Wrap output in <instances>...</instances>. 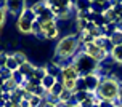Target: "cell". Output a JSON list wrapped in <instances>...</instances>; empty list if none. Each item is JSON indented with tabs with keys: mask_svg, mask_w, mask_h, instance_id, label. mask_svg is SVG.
<instances>
[{
	"mask_svg": "<svg viewBox=\"0 0 122 107\" xmlns=\"http://www.w3.org/2000/svg\"><path fill=\"white\" fill-rule=\"evenodd\" d=\"M71 62L76 65L80 77H87V75H92V74H100V70H101V64H98L90 56H87L82 50L74 56V59Z\"/></svg>",
	"mask_w": 122,
	"mask_h": 107,
	"instance_id": "3957f363",
	"label": "cell"
},
{
	"mask_svg": "<svg viewBox=\"0 0 122 107\" xmlns=\"http://www.w3.org/2000/svg\"><path fill=\"white\" fill-rule=\"evenodd\" d=\"M61 77H63V82H67V80H71V82H77L80 78L79 72L76 69V65L72 62H67L61 67Z\"/></svg>",
	"mask_w": 122,
	"mask_h": 107,
	"instance_id": "ba28073f",
	"label": "cell"
},
{
	"mask_svg": "<svg viewBox=\"0 0 122 107\" xmlns=\"http://www.w3.org/2000/svg\"><path fill=\"white\" fill-rule=\"evenodd\" d=\"M117 104L122 106V82H121V88H119V98H117Z\"/></svg>",
	"mask_w": 122,
	"mask_h": 107,
	"instance_id": "484cf974",
	"label": "cell"
},
{
	"mask_svg": "<svg viewBox=\"0 0 122 107\" xmlns=\"http://www.w3.org/2000/svg\"><path fill=\"white\" fill-rule=\"evenodd\" d=\"M93 107H100V106H93Z\"/></svg>",
	"mask_w": 122,
	"mask_h": 107,
	"instance_id": "83f0119b",
	"label": "cell"
},
{
	"mask_svg": "<svg viewBox=\"0 0 122 107\" xmlns=\"http://www.w3.org/2000/svg\"><path fill=\"white\" fill-rule=\"evenodd\" d=\"M82 51H84L87 56H90L93 61H97L98 64H103L106 59H109V53H108L103 47H97L95 43L84 45V47H82Z\"/></svg>",
	"mask_w": 122,
	"mask_h": 107,
	"instance_id": "5b68a950",
	"label": "cell"
},
{
	"mask_svg": "<svg viewBox=\"0 0 122 107\" xmlns=\"http://www.w3.org/2000/svg\"><path fill=\"white\" fill-rule=\"evenodd\" d=\"M5 69H8L10 72H16L19 69V64L16 62V59L13 58V54H8L6 58V64H5Z\"/></svg>",
	"mask_w": 122,
	"mask_h": 107,
	"instance_id": "5bb4252c",
	"label": "cell"
},
{
	"mask_svg": "<svg viewBox=\"0 0 122 107\" xmlns=\"http://www.w3.org/2000/svg\"><path fill=\"white\" fill-rule=\"evenodd\" d=\"M13 72H10L8 69H2L0 70V78H3V80H8V78H11Z\"/></svg>",
	"mask_w": 122,
	"mask_h": 107,
	"instance_id": "d4e9b609",
	"label": "cell"
},
{
	"mask_svg": "<svg viewBox=\"0 0 122 107\" xmlns=\"http://www.w3.org/2000/svg\"><path fill=\"white\" fill-rule=\"evenodd\" d=\"M40 29H42V40H56L60 37V29H58L56 19L40 23Z\"/></svg>",
	"mask_w": 122,
	"mask_h": 107,
	"instance_id": "8992f818",
	"label": "cell"
},
{
	"mask_svg": "<svg viewBox=\"0 0 122 107\" xmlns=\"http://www.w3.org/2000/svg\"><path fill=\"white\" fill-rule=\"evenodd\" d=\"M13 58H15V59H16V62H18L19 65H23L24 64V62H27V56H26V53L24 51H21V50H19V51H15V53H13Z\"/></svg>",
	"mask_w": 122,
	"mask_h": 107,
	"instance_id": "ffe728a7",
	"label": "cell"
},
{
	"mask_svg": "<svg viewBox=\"0 0 122 107\" xmlns=\"http://www.w3.org/2000/svg\"><path fill=\"white\" fill-rule=\"evenodd\" d=\"M19 74L23 75V77L26 78V80H29L30 77H34V72H36V65L32 64L30 61H27V62H24L23 65H19Z\"/></svg>",
	"mask_w": 122,
	"mask_h": 107,
	"instance_id": "30bf717a",
	"label": "cell"
},
{
	"mask_svg": "<svg viewBox=\"0 0 122 107\" xmlns=\"http://www.w3.org/2000/svg\"><path fill=\"white\" fill-rule=\"evenodd\" d=\"M55 83H56V78L51 77V75H47V77L42 80V83H40V85H42V86L47 89V91H50V89L53 88V85H55Z\"/></svg>",
	"mask_w": 122,
	"mask_h": 107,
	"instance_id": "ac0fdd59",
	"label": "cell"
},
{
	"mask_svg": "<svg viewBox=\"0 0 122 107\" xmlns=\"http://www.w3.org/2000/svg\"><path fill=\"white\" fill-rule=\"evenodd\" d=\"M80 50H82V45L77 40V35L76 34H67V35L58 38L53 56L60 58L64 62H71L74 59V56L79 53Z\"/></svg>",
	"mask_w": 122,
	"mask_h": 107,
	"instance_id": "6da1fadb",
	"label": "cell"
},
{
	"mask_svg": "<svg viewBox=\"0 0 122 107\" xmlns=\"http://www.w3.org/2000/svg\"><path fill=\"white\" fill-rule=\"evenodd\" d=\"M37 21L36 13L30 8H24L21 14L16 18V29L23 34V35H30L32 34V24Z\"/></svg>",
	"mask_w": 122,
	"mask_h": 107,
	"instance_id": "277c9868",
	"label": "cell"
},
{
	"mask_svg": "<svg viewBox=\"0 0 122 107\" xmlns=\"http://www.w3.org/2000/svg\"><path fill=\"white\" fill-rule=\"evenodd\" d=\"M18 88H19V85L16 83L13 78H8V80H5V83H3V86H2L3 93H10V94H11L13 91H16Z\"/></svg>",
	"mask_w": 122,
	"mask_h": 107,
	"instance_id": "4fadbf2b",
	"label": "cell"
},
{
	"mask_svg": "<svg viewBox=\"0 0 122 107\" xmlns=\"http://www.w3.org/2000/svg\"><path fill=\"white\" fill-rule=\"evenodd\" d=\"M72 96H74V94L71 93V91H66V89H63V93L58 96V102H60V104H67V102L72 99Z\"/></svg>",
	"mask_w": 122,
	"mask_h": 107,
	"instance_id": "d6986e66",
	"label": "cell"
},
{
	"mask_svg": "<svg viewBox=\"0 0 122 107\" xmlns=\"http://www.w3.org/2000/svg\"><path fill=\"white\" fill-rule=\"evenodd\" d=\"M24 10V2H6V13L13 16H19Z\"/></svg>",
	"mask_w": 122,
	"mask_h": 107,
	"instance_id": "9c48e42d",
	"label": "cell"
},
{
	"mask_svg": "<svg viewBox=\"0 0 122 107\" xmlns=\"http://www.w3.org/2000/svg\"><path fill=\"white\" fill-rule=\"evenodd\" d=\"M55 18V14L51 13V10H50V6H48V2H47V6L43 8L42 11H39L37 13V21L39 23H47V21H53Z\"/></svg>",
	"mask_w": 122,
	"mask_h": 107,
	"instance_id": "8fae6325",
	"label": "cell"
},
{
	"mask_svg": "<svg viewBox=\"0 0 122 107\" xmlns=\"http://www.w3.org/2000/svg\"><path fill=\"white\" fill-rule=\"evenodd\" d=\"M27 102H29V106H30V107H40V106H42V102H43V98L32 94V96H30V99H29Z\"/></svg>",
	"mask_w": 122,
	"mask_h": 107,
	"instance_id": "7402d4cb",
	"label": "cell"
},
{
	"mask_svg": "<svg viewBox=\"0 0 122 107\" xmlns=\"http://www.w3.org/2000/svg\"><path fill=\"white\" fill-rule=\"evenodd\" d=\"M50 93V98H53V99H58V96L63 93V83H58L56 82L55 85H53V88L48 91Z\"/></svg>",
	"mask_w": 122,
	"mask_h": 107,
	"instance_id": "e0dca14e",
	"label": "cell"
},
{
	"mask_svg": "<svg viewBox=\"0 0 122 107\" xmlns=\"http://www.w3.org/2000/svg\"><path fill=\"white\" fill-rule=\"evenodd\" d=\"M19 106H21V107H30V106H29V102H27V101H24V99L21 101V104H19Z\"/></svg>",
	"mask_w": 122,
	"mask_h": 107,
	"instance_id": "4316f807",
	"label": "cell"
},
{
	"mask_svg": "<svg viewBox=\"0 0 122 107\" xmlns=\"http://www.w3.org/2000/svg\"><path fill=\"white\" fill-rule=\"evenodd\" d=\"M6 2H0V30L3 29V26L6 23Z\"/></svg>",
	"mask_w": 122,
	"mask_h": 107,
	"instance_id": "2e32d148",
	"label": "cell"
},
{
	"mask_svg": "<svg viewBox=\"0 0 122 107\" xmlns=\"http://www.w3.org/2000/svg\"><path fill=\"white\" fill-rule=\"evenodd\" d=\"M119 88H121V82L116 75H106V77H101V82H100V86H98L97 96L101 102H117V98H119Z\"/></svg>",
	"mask_w": 122,
	"mask_h": 107,
	"instance_id": "7a4b0ae2",
	"label": "cell"
},
{
	"mask_svg": "<svg viewBox=\"0 0 122 107\" xmlns=\"http://www.w3.org/2000/svg\"><path fill=\"white\" fill-rule=\"evenodd\" d=\"M109 42L112 43V47H117V45H122V32L116 30L112 35L109 37Z\"/></svg>",
	"mask_w": 122,
	"mask_h": 107,
	"instance_id": "44dd1931",
	"label": "cell"
},
{
	"mask_svg": "<svg viewBox=\"0 0 122 107\" xmlns=\"http://www.w3.org/2000/svg\"><path fill=\"white\" fill-rule=\"evenodd\" d=\"M109 59L116 64H122V45H117V47H112L109 53Z\"/></svg>",
	"mask_w": 122,
	"mask_h": 107,
	"instance_id": "7c38bea8",
	"label": "cell"
},
{
	"mask_svg": "<svg viewBox=\"0 0 122 107\" xmlns=\"http://www.w3.org/2000/svg\"><path fill=\"white\" fill-rule=\"evenodd\" d=\"M48 75V72H47V65H36V72H34V77L37 80H40L42 82L43 78Z\"/></svg>",
	"mask_w": 122,
	"mask_h": 107,
	"instance_id": "9a60e30c",
	"label": "cell"
},
{
	"mask_svg": "<svg viewBox=\"0 0 122 107\" xmlns=\"http://www.w3.org/2000/svg\"><path fill=\"white\" fill-rule=\"evenodd\" d=\"M112 10H114V13L119 16L122 13V2H112Z\"/></svg>",
	"mask_w": 122,
	"mask_h": 107,
	"instance_id": "cb8c5ba5",
	"label": "cell"
},
{
	"mask_svg": "<svg viewBox=\"0 0 122 107\" xmlns=\"http://www.w3.org/2000/svg\"><path fill=\"white\" fill-rule=\"evenodd\" d=\"M6 58H8V54H6L3 50H0V70H2V69H5Z\"/></svg>",
	"mask_w": 122,
	"mask_h": 107,
	"instance_id": "603a6c76",
	"label": "cell"
},
{
	"mask_svg": "<svg viewBox=\"0 0 122 107\" xmlns=\"http://www.w3.org/2000/svg\"><path fill=\"white\" fill-rule=\"evenodd\" d=\"M82 80H84L87 93H88V94H95L98 86H100V82H101V75H100V74H92V75L82 77Z\"/></svg>",
	"mask_w": 122,
	"mask_h": 107,
	"instance_id": "52a82bcc",
	"label": "cell"
}]
</instances>
